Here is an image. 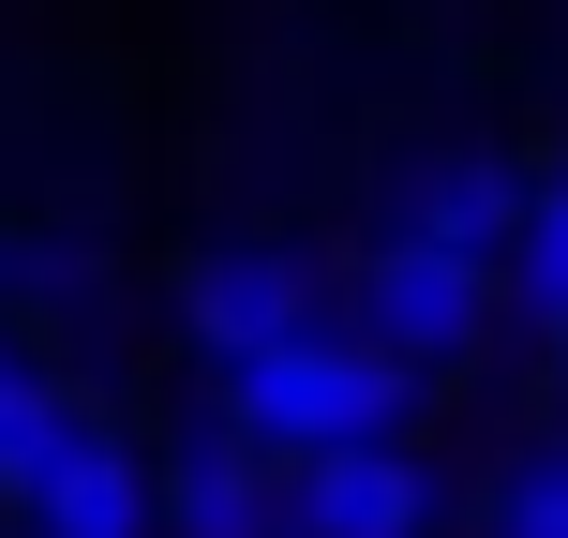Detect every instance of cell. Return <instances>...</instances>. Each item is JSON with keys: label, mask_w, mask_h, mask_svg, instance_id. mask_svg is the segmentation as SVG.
I'll return each mask as SVG.
<instances>
[{"label": "cell", "mask_w": 568, "mask_h": 538, "mask_svg": "<svg viewBox=\"0 0 568 538\" xmlns=\"http://www.w3.org/2000/svg\"><path fill=\"white\" fill-rule=\"evenodd\" d=\"M210 404H225L240 434H255L270 464H329V449H374V434H404V404H419V359H389L374 329H284L255 359L210 374Z\"/></svg>", "instance_id": "6da1fadb"}, {"label": "cell", "mask_w": 568, "mask_h": 538, "mask_svg": "<svg viewBox=\"0 0 568 538\" xmlns=\"http://www.w3.org/2000/svg\"><path fill=\"white\" fill-rule=\"evenodd\" d=\"M479 255H449V240H419V225H389V240H374V255H359V329L374 344H389V359H464V344H479Z\"/></svg>", "instance_id": "7a4b0ae2"}, {"label": "cell", "mask_w": 568, "mask_h": 538, "mask_svg": "<svg viewBox=\"0 0 568 538\" xmlns=\"http://www.w3.org/2000/svg\"><path fill=\"white\" fill-rule=\"evenodd\" d=\"M165 538H300V464H270L255 434L210 404L165 449Z\"/></svg>", "instance_id": "3957f363"}, {"label": "cell", "mask_w": 568, "mask_h": 538, "mask_svg": "<svg viewBox=\"0 0 568 538\" xmlns=\"http://www.w3.org/2000/svg\"><path fill=\"white\" fill-rule=\"evenodd\" d=\"M180 329H195V359H210V374H225V359H255V344L314 329V270H300V255H270V240H210V255L180 270Z\"/></svg>", "instance_id": "277c9868"}, {"label": "cell", "mask_w": 568, "mask_h": 538, "mask_svg": "<svg viewBox=\"0 0 568 538\" xmlns=\"http://www.w3.org/2000/svg\"><path fill=\"white\" fill-rule=\"evenodd\" d=\"M524 210H539V180L494 165V150H419V165L389 180V225L449 240V255H479V270H509V255H524Z\"/></svg>", "instance_id": "5b68a950"}, {"label": "cell", "mask_w": 568, "mask_h": 538, "mask_svg": "<svg viewBox=\"0 0 568 538\" xmlns=\"http://www.w3.org/2000/svg\"><path fill=\"white\" fill-rule=\"evenodd\" d=\"M30 538H165V464H135L90 419L75 449L45 464V494H30Z\"/></svg>", "instance_id": "8992f818"}, {"label": "cell", "mask_w": 568, "mask_h": 538, "mask_svg": "<svg viewBox=\"0 0 568 538\" xmlns=\"http://www.w3.org/2000/svg\"><path fill=\"white\" fill-rule=\"evenodd\" d=\"M300 538H434V479L404 464V434L300 464Z\"/></svg>", "instance_id": "52a82bcc"}, {"label": "cell", "mask_w": 568, "mask_h": 538, "mask_svg": "<svg viewBox=\"0 0 568 538\" xmlns=\"http://www.w3.org/2000/svg\"><path fill=\"white\" fill-rule=\"evenodd\" d=\"M75 434H90V404L60 389L45 359H16V374H0V509H30V494H45V464L75 449Z\"/></svg>", "instance_id": "ba28073f"}, {"label": "cell", "mask_w": 568, "mask_h": 538, "mask_svg": "<svg viewBox=\"0 0 568 538\" xmlns=\"http://www.w3.org/2000/svg\"><path fill=\"white\" fill-rule=\"evenodd\" d=\"M509 284H524V314H539V329H568V165L539 180V210H524V255H509Z\"/></svg>", "instance_id": "9c48e42d"}, {"label": "cell", "mask_w": 568, "mask_h": 538, "mask_svg": "<svg viewBox=\"0 0 568 538\" xmlns=\"http://www.w3.org/2000/svg\"><path fill=\"white\" fill-rule=\"evenodd\" d=\"M479 538H568V449H524L509 479H494V524Z\"/></svg>", "instance_id": "30bf717a"}, {"label": "cell", "mask_w": 568, "mask_h": 538, "mask_svg": "<svg viewBox=\"0 0 568 538\" xmlns=\"http://www.w3.org/2000/svg\"><path fill=\"white\" fill-rule=\"evenodd\" d=\"M554 374H568V329H554Z\"/></svg>", "instance_id": "8fae6325"}]
</instances>
